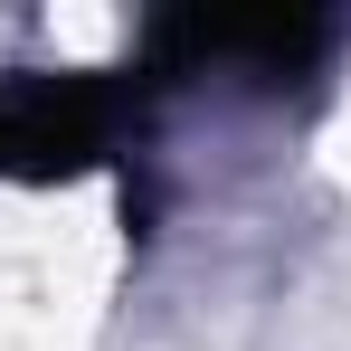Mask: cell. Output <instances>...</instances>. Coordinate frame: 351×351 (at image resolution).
<instances>
[{
    "label": "cell",
    "mask_w": 351,
    "mask_h": 351,
    "mask_svg": "<svg viewBox=\"0 0 351 351\" xmlns=\"http://www.w3.org/2000/svg\"><path fill=\"white\" fill-rule=\"evenodd\" d=\"M123 86L114 76H0V180H76L114 152Z\"/></svg>",
    "instance_id": "6da1fadb"
},
{
    "label": "cell",
    "mask_w": 351,
    "mask_h": 351,
    "mask_svg": "<svg viewBox=\"0 0 351 351\" xmlns=\"http://www.w3.org/2000/svg\"><path fill=\"white\" fill-rule=\"evenodd\" d=\"M323 48V19H285V10H256V19H162L152 29V58L162 76H190V66H304Z\"/></svg>",
    "instance_id": "7a4b0ae2"
}]
</instances>
